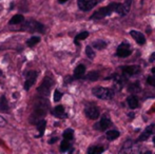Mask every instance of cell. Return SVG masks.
Segmentation results:
<instances>
[{
	"instance_id": "obj_1",
	"label": "cell",
	"mask_w": 155,
	"mask_h": 154,
	"mask_svg": "<svg viewBox=\"0 0 155 154\" xmlns=\"http://www.w3.org/2000/svg\"><path fill=\"white\" fill-rule=\"evenodd\" d=\"M50 109V103L48 100V97L41 96L39 95L37 98H35L34 103H33V108L31 115L29 117V121L32 125H35L38 123L40 119H42L43 117L48 114Z\"/></svg>"
},
{
	"instance_id": "obj_2",
	"label": "cell",
	"mask_w": 155,
	"mask_h": 154,
	"mask_svg": "<svg viewBox=\"0 0 155 154\" xmlns=\"http://www.w3.org/2000/svg\"><path fill=\"white\" fill-rule=\"evenodd\" d=\"M114 12L117 13L118 15H120V16H126L130 11L127 10V8L124 6V3L120 4V3H116V2H112L109 5L101 8L98 11H96V12H94L90 16V19L91 20H100V19H104V17L113 14Z\"/></svg>"
},
{
	"instance_id": "obj_3",
	"label": "cell",
	"mask_w": 155,
	"mask_h": 154,
	"mask_svg": "<svg viewBox=\"0 0 155 154\" xmlns=\"http://www.w3.org/2000/svg\"><path fill=\"white\" fill-rule=\"evenodd\" d=\"M20 31L29 32V33H40L45 34V27L43 23H41L40 21L36 20V19H28L25 20V22L21 25Z\"/></svg>"
},
{
	"instance_id": "obj_4",
	"label": "cell",
	"mask_w": 155,
	"mask_h": 154,
	"mask_svg": "<svg viewBox=\"0 0 155 154\" xmlns=\"http://www.w3.org/2000/svg\"><path fill=\"white\" fill-rule=\"evenodd\" d=\"M54 84H55V80H54L53 75L51 73H47L45 76L43 77V80L41 81L40 86L37 88V93L41 96L49 97Z\"/></svg>"
},
{
	"instance_id": "obj_5",
	"label": "cell",
	"mask_w": 155,
	"mask_h": 154,
	"mask_svg": "<svg viewBox=\"0 0 155 154\" xmlns=\"http://www.w3.org/2000/svg\"><path fill=\"white\" fill-rule=\"evenodd\" d=\"M114 90L109 88H102V87H96L92 89V94L95 97L102 100H110L114 97Z\"/></svg>"
},
{
	"instance_id": "obj_6",
	"label": "cell",
	"mask_w": 155,
	"mask_h": 154,
	"mask_svg": "<svg viewBox=\"0 0 155 154\" xmlns=\"http://www.w3.org/2000/svg\"><path fill=\"white\" fill-rule=\"evenodd\" d=\"M23 76H25V84H23V88L25 91H29L31 89L32 86H34V84L36 82V79L38 77V72L34 70H29L25 71L23 73Z\"/></svg>"
},
{
	"instance_id": "obj_7",
	"label": "cell",
	"mask_w": 155,
	"mask_h": 154,
	"mask_svg": "<svg viewBox=\"0 0 155 154\" xmlns=\"http://www.w3.org/2000/svg\"><path fill=\"white\" fill-rule=\"evenodd\" d=\"M99 0H77L78 8L82 12H88L98 4Z\"/></svg>"
},
{
	"instance_id": "obj_8",
	"label": "cell",
	"mask_w": 155,
	"mask_h": 154,
	"mask_svg": "<svg viewBox=\"0 0 155 154\" xmlns=\"http://www.w3.org/2000/svg\"><path fill=\"white\" fill-rule=\"evenodd\" d=\"M132 53V50H131V45L130 43H127V42H123L118 45L116 50V56L118 57H128V56L131 55Z\"/></svg>"
},
{
	"instance_id": "obj_9",
	"label": "cell",
	"mask_w": 155,
	"mask_h": 154,
	"mask_svg": "<svg viewBox=\"0 0 155 154\" xmlns=\"http://www.w3.org/2000/svg\"><path fill=\"white\" fill-rule=\"evenodd\" d=\"M99 114H100L99 109L97 107H95L94 105H88L84 108V115L88 117V118L96 120L99 117Z\"/></svg>"
},
{
	"instance_id": "obj_10",
	"label": "cell",
	"mask_w": 155,
	"mask_h": 154,
	"mask_svg": "<svg viewBox=\"0 0 155 154\" xmlns=\"http://www.w3.org/2000/svg\"><path fill=\"white\" fill-rule=\"evenodd\" d=\"M121 71L127 76H135L140 73V67L139 66H124L121 68Z\"/></svg>"
},
{
	"instance_id": "obj_11",
	"label": "cell",
	"mask_w": 155,
	"mask_h": 154,
	"mask_svg": "<svg viewBox=\"0 0 155 154\" xmlns=\"http://www.w3.org/2000/svg\"><path fill=\"white\" fill-rule=\"evenodd\" d=\"M111 125H112V123H111L110 119H109L107 116H102L101 119L99 120V123H97L94 125V129L104 131V130H107L108 128H110Z\"/></svg>"
},
{
	"instance_id": "obj_12",
	"label": "cell",
	"mask_w": 155,
	"mask_h": 154,
	"mask_svg": "<svg viewBox=\"0 0 155 154\" xmlns=\"http://www.w3.org/2000/svg\"><path fill=\"white\" fill-rule=\"evenodd\" d=\"M52 115L56 118H59V119H64L67 118V113H65V110H64V107L61 105H58L52 110Z\"/></svg>"
},
{
	"instance_id": "obj_13",
	"label": "cell",
	"mask_w": 155,
	"mask_h": 154,
	"mask_svg": "<svg viewBox=\"0 0 155 154\" xmlns=\"http://www.w3.org/2000/svg\"><path fill=\"white\" fill-rule=\"evenodd\" d=\"M154 129H155V125H153V123L148 126L145 131H143V133L140 134V136L138 137V142H145V140H147L152 134H154Z\"/></svg>"
},
{
	"instance_id": "obj_14",
	"label": "cell",
	"mask_w": 155,
	"mask_h": 154,
	"mask_svg": "<svg viewBox=\"0 0 155 154\" xmlns=\"http://www.w3.org/2000/svg\"><path fill=\"white\" fill-rule=\"evenodd\" d=\"M130 35L132 36V38L134 39V40L136 41L138 44L143 45V44H145V43H146V37H145V35L141 33V32L132 30V31L130 32Z\"/></svg>"
},
{
	"instance_id": "obj_15",
	"label": "cell",
	"mask_w": 155,
	"mask_h": 154,
	"mask_svg": "<svg viewBox=\"0 0 155 154\" xmlns=\"http://www.w3.org/2000/svg\"><path fill=\"white\" fill-rule=\"evenodd\" d=\"M0 112L3 113H10V103L5 95L0 96Z\"/></svg>"
},
{
	"instance_id": "obj_16",
	"label": "cell",
	"mask_w": 155,
	"mask_h": 154,
	"mask_svg": "<svg viewBox=\"0 0 155 154\" xmlns=\"http://www.w3.org/2000/svg\"><path fill=\"white\" fill-rule=\"evenodd\" d=\"M36 127H37V131H38V134H37L35 137L36 138H40L41 136L45 134V127H47V120L45 118L40 119L38 123H36Z\"/></svg>"
},
{
	"instance_id": "obj_17",
	"label": "cell",
	"mask_w": 155,
	"mask_h": 154,
	"mask_svg": "<svg viewBox=\"0 0 155 154\" xmlns=\"http://www.w3.org/2000/svg\"><path fill=\"white\" fill-rule=\"evenodd\" d=\"M84 74H86V67H84V64H78L75 68V70H74L73 76L75 79H80V78L84 76Z\"/></svg>"
},
{
	"instance_id": "obj_18",
	"label": "cell",
	"mask_w": 155,
	"mask_h": 154,
	"mask_svg": "<svg viewBox=\"0 0 155 154\" xmlns=\"http://www.w3.org/2000/svg\"><path fill=\"white\" fill-rule=\"evenodd\" d=\"M25 17H23V15L21 14H16L14 15V16L12 17V18L10 19V21H8V25H21V23L25 22Z\"/></svg>"
},
{
	"instance_id": "obj_19",
	"label": "cell",
	"mask_w": 155,
	"mask_h": 154,
	"mask_svg": "<svg viewBox=\"0 0 155 154\" xmlns=\"http://www.w3.org/2000/svg\"><path fill=\"white\" fill-rule=\"evenodd\" d=\"M127 103H128L130 109L134 110L138 107V99H137V97L135 95H131V96H129L127 98Z\"/></svg>"
},
{
	"instance_id": "obj_20",
	"label": "cell",
	"mask_w": 155,
	"mask_h": 154,
	"mask_svg": "<svg viewBox=\"0 0 155 154\" xmlns=\"http://www.w3.org/2000/svg\"><path fill=\"white\" fill-rule=\"evenodd\" d=\"M60 152H70L72 153L73 152V149H72V146L70 144V140L67 139H63L60 144V148H59Z\"/></svg>"
},
{
	"instance_id": "obj_21",
	"label": "cell",
	"mask_w": 155,
	"mask_h": 154,
	"mask_svg": "<svg viewBox=\"0 0 155 154\" xmlns=\"http://www.w3.org/2000/svg\"><path fill=\"white\" fill-rule=\"evenodd\" d=\"M119 135H120V133H119V131H117V130H109L106 133L107 139L110 140V142L117 139V138L119 137Z\"/></svg>"
},
{
	"instance_id": "obj_22",
	"label": "cell",
	"mask_w": 155,
	"mask_h": 154,
	"mask_svg": "<svg viewBox=\"0 0 155 154\" xmlns=\"http://www.w3.org/2000/svg\"><path fill=\"white\" fill-rule=\"evenodd\" d=\"M107 42L104 40H101V39H98V40H95L92 42V47L96 50H104L107 48Z\"/></svg>"
},
{
	"instance_id": "obj_23",
	"label": "cell",
	"mask_w": 155,
	"mask_h": 154,
	"mask_svg": "<svg viewBox=\"0 0 155 154\" xmlns=\"http://www.w3.org/2000/svg\"><path fill=\"white\" fill-rule=\"evenodd\" d=\"M128 90L132 94H137V93H139L141 91L140 84H139V82H133L128 87Z\"/></svg>"
},
{
	"instance_id": "obj_24",
	"label": "cell",
	"mask_w": 155,
	"mask_h": 154,
	"mask_svg": "<svg viewBox=\"0 0 155 154\" xmlns=\"http://www.w3.org/2000/svg\"><path fill=\"white\" fill-rule=\"evenodd\" d=\"M40 40H41L40 36H31V37L28 39L25 43H27V45L29 48H34L37 43L40 42Z\"/></svg>"
},
{
	"instance_id": "obj_25",
	"label": "cell",
	"mask_w": 155,
	"mask_h": 154,
	"mask_svg": "<svg viewBox=\"0 0 155 154\" xmlns=\"http://www.w3.org/2000/svg\"><path fill=\"white\" fill-rule=\"evenodd\" d=\"M89 32H87V31H84V32H81V33H79V34H77V35L75 36V38H74V43H75L76 45H79V42L78 41L79 40H84V39H87L89 37Z\"/></svg>"
},
{
	"instance_id": "obj_26",
	"label": "cell",
	"mask_w": 155,
	"mask_h": 154,
	"mask_svg": "<svg viewBox=\"0 0 155 154\" xmlns=\"http://www.w3.org/2000/svg\"><path fill=\"white\" fill-rule=\"evenodd\" d=\"M100 74L98 71H92V72H89L88 74L84 76V79H88L90 81H96V80L99 78Z\"/></svg>"
},
{
	"instance_id": "obj_27",
	"label": "cell",
	"mask_w": 155,
	"mask_h": 154,
	"mask_svg": "<svg viewBox=\"0 0 155 154\" xmlns=\"http://www.w3.org/2000/svg\"><path fill=\"white\" fill-rule=\"evenodd\" d=\"M62 137H63V139H67V140H73L74 139V131H73V129H65L64 131H63V133H62Z\"/></svg>"
},
{
	"instance_id": "obj_28",
	"label": "cell",
	"mask_w": 155,
	"mask_h": 154,
	"mask_svg": "<svg viewBox=\"0 0 155 154\" xmlns=\"http://www.w3.org/2000/svg\"><path fill=\"white\" fill-rule=\"evenodd\" d=\"M104 151V148L101 146H93V147H90L88 149V152L89 154H99V153H102Z\"/></svg>"
},
{
	"instance_id": "obj_29",
	"label": "cell",
	"mask_w": 155,
	"mask_h": 154,
	"mask_svg": "<svg viewBox=\"0 0 155 154\" xmlns=\"http://www.w3.org/2000/svg\"><path fill=\"white\" fill-rule=\"evenodd\" d=\"M86 55H87V57L90 58V59H94V57H95V52H94L93 48L91 47V45H87Z\"/></svg>"
},
{
	"instance_id": "obj_30",
	"label": "cell",
	"mask_w": 155,
	"mask_h": 154,
	"mask_svg": "<svg viewBox=\"0 0 155 154\" xmlns=\"http://www.w3.org/2000/svg\"><path fill=\"white\" fill-rule=\"evenodd\" d=\"M62 93L60 92L59 90H57V89H56L55 91H54V101H55V103H58V101H60L61 100V98H62Z\"/></svg>"
},
{
	"instance_id": "obj_31",
	"label": "cell",
	"mask_w": 155,
	"mask_h": 154,
	"mask_svg": "<svg viewBox=\"0 0 155 154\" xmlns=\"http://www.w3.org/2000/svg\"><path fill=\"white\" fill-rule=\"evenodd\" d=\"M28 10H29V8H28L27 1H25V0L21 1L20 5H19V11H20V12H28Z\"/></svg>"
},
{
	"instance_id": "obj_32",
	"label": "cell",
	"mask_w": 155,
	"mask_h": 154,
	"mask_svg": "<svg viewBox=\"0 0 155 154\" xmlns=\"http://www.w3.org/2000/svg\"><path fill=\"white\" fill-rule=\"evenodd\" d=\"M147 82H148V84H150V86L155 87V75L153 74L152 76H148Z\"/></svg>"
},
{
	"instance_id": "obj_33",
	"label": "cell",
	"mask_w": 155,
	"mask_h": 154,
	"mask_svg": "<svg viewBox=\"0 0 155 154\" xmlns=\"http://www.w3.org/2000/svg\"><path fill=\"white\" fill-rule=\"evenodd\" d=\"M73 80H75L74 76H68V77H65V79H64V84H70V82L73 81Z\"/></svg>"
},
{
	"instance_id": "obj_34",
	"label": "cell",
	"mask_w": 155,
	"mask_h": 154,
	"mask_svg": "<svg viewBox=\"0 0 155 154\" xmlns=\"http://www.w3.org/2000/svg\"><path fill=\"white\" fill-rule=\"evenodd\" d=\"M58 140H59V137H57V136H54V137H52L51 139H49V144L53 145V144H55L56 142H58Z\"/></svg>"
},
{
	"instance_id": "obj_35",
	"label": "cell",
	"mask_w": 155,
	"mask_h": 154,
	"mask_svg": "<svg viewBox=\"0 0 155 154\" xmlns=\"http://www.w3.org/2000/svg\"><path fill=\"white\" fill-rule=\"evenodd\" d=\"M6 125V120L5 118H4L3 116L0 115V127H4V126Z\"/></svg>"
},
{
	"instance_id": "obj_36",
	"label": "cell",
	"mask_w": 155,
	"mask_h": 154,
	"mask_svg": "<svg viewBox=\"0 0 155 154\" xmlns=\"http://www.w3.org/2000/svg\"><path fill=\"white\" fill-rule=\"evenodd\" d=\"M149 61H150V62L155 61V52H153V53L151 54V56L149 57Z\"/></svg>"
},
{
	"instance_id": "obj_37",
	"label": "cell",
	"mask_w": 155,
	"mask_h": 154,
	"mask_svg": "<svg viewBox=\"0 0 155 154\" xmlns=\"http://www.w3.org/2000/svg\"><path fill=\"white\" fill-rule=\"evenodd\" d=\"M14 8H15V2L13 1V2H11V4H10V11H12Z\"/></svg>"
},
{
	"instance_id": "obj_38",
	"label": "cell",
	"mask_w": 155,
	"mask_h": 154,
	"mask_svg": "<svg viewBox=\"0 0 155 154\" xmlns=\"http://www.w3.org/2000/svg\"><path fill=\"white\" fill-rule=\"evenodd\" d=\"M67 1H69V0H58V3L62 4V3H65Z\"/></svg>"
},
{
	"instance_id": "obj_39",
	"label": "cell",
	"mask_w": 155,
	"mask_h": 154,
	"mask_svg": "<svg viewBox=\"0 0 155 154\" xmlns=\"http://www.w3.org/2000/svg\"><path fill=\"white\" fill-rule=\"evenodd\" d=\"M151 72H152V74H154V75H155V68H152V69H151Z\"/></svg>"
},
{
	"instance_id": "obj_40",
	"label": "cell",
	"mask_w": 155,
	"mask_h": 154,
	"mask_svg": "<svg viewBox=\"0 0 155 154\" xmlns=\"http://www.w3.org/2000/svg\"><path fill=\"white\" fill-rule=\"evenodd\" d=\"M1 77H3V73H2L1 69H0V78H1Z\"/></svg>"
},
{
	"instance_id": "obj_41",
	"label": "cell",
	"mask_w": 155,
	"mask_h": 154,
	"mask_svg": "<svg viewBox=\"0 0 155 154\" xmlns=\"http://www.w3.org/2000/svg\"><path fill=\"white\" fill-rule=\"evenodd\" d=\"M153 144H154V146H155V136L153 137Z\"/></svg>"
}]
</instances>
